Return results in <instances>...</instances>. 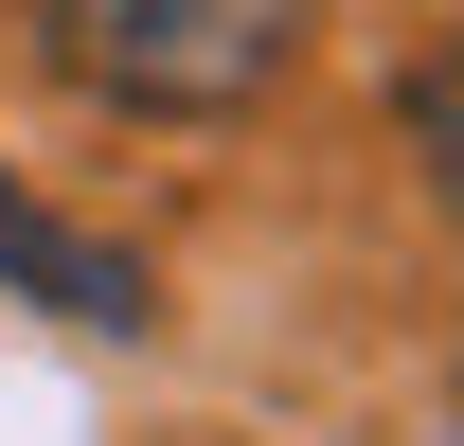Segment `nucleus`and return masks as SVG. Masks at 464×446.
<instances>
[{
  "label": "nucleus",
  "instance_id": "obj_2",
  "mask_svg": "<svg viewBox=\"0 0 464 446\" xmlns=\"http://www.w3.org/2000/svg\"><path fill=\"white\" fill-rule=\"evenodd\" d=\"M0 286H18V304H54V322H90V339H143V322H161V304H143V250L36 215L18 179H0Z\"/></svg>",
  "mask_w": 464,
  "mask_h": 446
},
{
  "label": "nucleus",
  "instance_id": "obj_3",
  "mask_svg": "<svg viewBox=\"0 0 464 446\" xmlns=\"http://www.w3.org/2000/svg\"><path fill=\"white\" fill-rule=\"evenodd\" d=\"M393 125H411V161H429V197L464 215V54H429V72H393Z\"/></svg>",
  "mask_w": 464,
  "mask_h": 446
},
{
  "label": "nucleus",
  "instance_id": "obj_1",
  "mask_svg": "<svg viewBox=\"0 0 464 446\" xmlns=\"http://www.w3.org/2000/svg\"><path fill=\"white\" fill-rule=\"evenodd\" d=\"M18 18H36V72L125 125H232L304 54V0H18Z\"/></svg>",
  "mask_w": 464,
  "mask_h": 446
}]
</instances>
